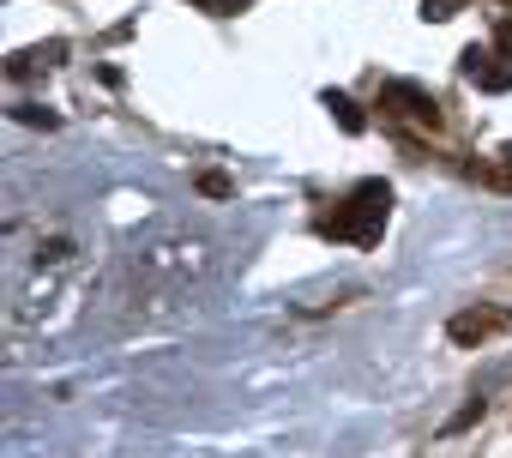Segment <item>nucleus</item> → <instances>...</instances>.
I'll return each mask as SVG.
<instances>
[{
	"label": "nucleus",
	"instance_id": "6",
	"mask_svg": "<svg viewBox=\"0 0 512 458\" xmlns=\"http://www.w3.org/2000/svg\"><path fill=\"white\" fill-rule=\"evenodd\" d=\"M326 109L338 115V127H344V133H362V127H368V121H362V109H356L344 91H326Z\"/></svg>",
	"mask_w": 512,
	"mask_h": 458
},
{
	"label": "nucleus",
	"instance_id": "9",
	"mask_svg": "<svg viewBox=\"0 0 512 458\" xmlns=\"http://www.w3.org/2000/svg\"><path fill=\"white\" fill-rule=\"evenodd\" d=\"M199 193H211V199H223V193H229V175H217V169H211V175H199Z\"/></svg>",
	"mask_w": 512,
	"mask_h": 458
},
{
	"label": "nucleus",
	"instance_id": "12",
	"mask_svg": "<svg viewBox=\"0 0 512 458\" xmlns=\"http://www.w3.org/2000/svg\"><path fill=\"white\" fill-rule=\"evenodd\" d=\"M506 7H512V0H506Z\"/></svg>",
	"mask_w": 512,
	"mask_h": 458
},
{
	"label": "nucleus",
	"instance_id": "5",
	"mask_svg": "<svg viewBox=\"0 0 512 458\" xmlns=\"http://www.w3.org/2000/svg\"><path fill=\"white\" fill-rule=\"evenodd\" d=\"M458 73H464V85H476V91H512V61L500 55V49H464L458 55Z\"/></svg>",
	"mask_w": 512,
	"mask_h": 458
},
{
	"label": "nucleus",
	"instance_id": "11",
	"mask_svg": "<svg viewBox=\"0 0 512 458\" xmlns=\"http://www.w3.org/2000/svg\"><path fill=\"white\" fill-rule=\"evenodd\" d=\"M500 163H512V139H506V145H500Z\"/></svg>",
	"mask_w": 512,
	"mask_h": 458
},
{
	"label": "nucleus",
	"instance_id": "3",
	"mask_svg": "<svg viewBox=\"0 0 512 458\" xmlns=\"http://www.w3.org/2000/svg\"><path fill=\"white\" fill-rule=\"evenodd\" d=\"M380 115L398 121V127H416V133H440V127H446L440 97L422 91V85H410V79H386V85H380Z\"/></svg>",
	"mask_w": 512,
	"mask_h": 458
},
{
	"label": "nucleus",
	"instance_id": "4",
	"mask_svg": "<svg viewBox=\"0 0 512 458\" xmlns=\"http://www.w3.org/2000/svg\"><path fill=\"white\" fill-rule=\"evenodd\" d=\"M500 332H512V308H458V314L446 320V338H452L458 350H482V344L500 338Z\"/></svg>",
	"mask_w": 512,
	"mask_h": 458
},
{
	"label": "nucleus",
	"instance_id": "2",
	"mask_svg": "<svg viewBox=\"0 0 512 458\" xmlns=\"http://www.w3.org/2000/svg\"><path fill=\"white\" fill-rule=\"evenodd\" d=\"M386 217H392V187H386V181H362V187H350V199H344V205H332L314 229H320L326 242L374 248V242L386 236Z\"/></svg>",
	"mask_w": 512,
	"mask_h": 458
},
{
	"label": "nucleus",
	"instance_id": "8",
	"mask_svg": "<svg viewBox=\"0 0 512 458\" xmlns=\"http://www.w3.org/2000/svg\"><path fill=\"white\" fill-rule=\"evenodd\" d=\"M187 7H199V13H241L247 0H187Z\"/></svg>",
	"mask_w": 512,
	"mask_h": 458
},
{
	"label": "nucleus",
	"instance_id": "1",
	"mask_svg": "<svg viewBox=\"0 0 512 458\" xmlns=\"http://www.w3.org/2000/svg\"><path fill=\"white\" fill-rule=\"evenodd\" d=\"M133 272L145 284H163V290H193L205 272H211V242L205 236H187V229H175V236H157L133 254Z\"/></svg>",
	"mask_w": 512,
	"mask_h": 458
},
{
	"label": "nucleus",
	"instance_id": "7",
	"mask_svg": "<svg viewBox=\"0 0 512 458\" xmlns=\"http://www.w3.org/2000/svg\"><path fill=\"white\" fill-rule=\"evenodd\" d=\"M470 7V0H422V19H434V25H446V19H458Z\"/></svg>",
	"mask_w": 512,
	"mask_h": 458
},
{
	"label": "nucleus",
	"instance_id": "10",
	"mask_svg": "<svg viewBox=\"0 0 512 458\" xmlns=\"http://www.w3.org/2000/svg\"><path fill=\"white\" fill-rule=\"evenodd\" d=\"M494 49L512 61V19H500V25H494Z\"/></svg>",
	"mask_w": 512,
	"mask_h": 458
}]
</instances>
